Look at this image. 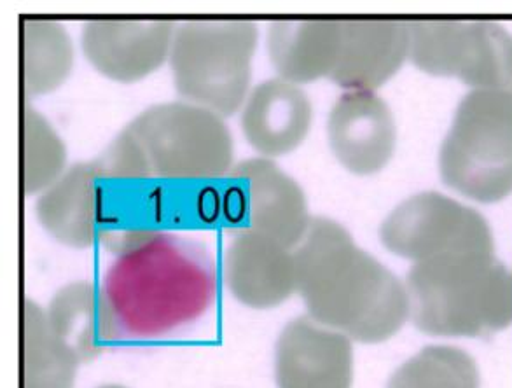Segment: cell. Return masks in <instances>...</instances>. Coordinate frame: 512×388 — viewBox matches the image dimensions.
Listing matches in <instances>:
<instances>
[{"mask_svg": "<svg viewBox=\"0 0 512 388\" xmlns=\"http://www.w3.org/2000/svg\"><path fill=\"white\" fill-rule=\"evenodd\" d=\"M228 179L245 228L296 249L312 224L305 191L298 182L275 161L261 156L240 161Z\"/></svg>", "mask_w": 512, "mask_h": 388, "instance_id": "obj_8", "label": "cell"}, {"mask_svg": "<svg viewBox=\"0 0 512 388\" xmlns=\"http://www.w3.org/2000/svg\"><path fill=\"white\" fill-rule=\"evenodd\" d=\"M353 341L310 317L282 329L275 348L278 388H352Z\"/></svg>", "mask_w": 512, "mask_h": 388, "instance_id": "obj_12", "label": "cell"}, {"mask_svg": "<svg viewBox=\"0 0 512 388\" xmlns=\"http://www.w3.org/2000/svg\"><path fill=\"white\" fill-rule=\"evenodd\" d=\"M81 362L56 338L44 308L23 299L20 310V388H74Z\"/></svg>", "mask_w": 512, "mask_h": 388, "instance_id": "obj_19", "label": "cell"}, {"mask_svg": "<svg viewBox=\"0 0 512 388\" xmlns=\"http://www.w3.org/2000/svg\"><path fill=\"white\" fill-rule=\"evenodd\" d=\"M74 67V44L62 23L23 18L20 23V88L23 100L58 90Z\"/></svg>", "mask_w": 512, "mask_h": 388, "instance_id": "obj_18", "label": "cell"}, {"mask_svg": "<svg viewBox=\"0 0 512 388\" xmlns=\"http://www.w3.org/2000/svg\"><path fill=\"white\" fill-rule=\"evenodd\" d=\"M222 273L229 294L250 310L277 308L298 291L294 249L254 229L231 238Z\"/></svg>", "mask_w": 512, "mask_h": 388, "instance_id": "obj_10", "label": "cell"}, {"mask_svg": "<svg viewBox=\"0 0 512 388\" xmlns=\"http://www.w3.org/2000/svg\"><path fill=\"white\" fill-rule=\"evenodd\" d=\"M343 21L278 20L268 30V53L278 77L292 84L331 79L340 58Z\"/></svg>", "mask_w": 512, "mask_h": 388, "instance_id": "obj_16", "label": "cell"}, {"mask_svg": "<svg viewBox=\"0 0 512 388\" xmlns=\"http://www.w3.org/2000/svg\"><path fill=\"white\" fill-rule=\"evenodd\" d=\"M409 62L472 90H506L512 35L492 21H408Z\"/></svg>", "mask_w": 512, "mask_h": 388, "instance_id": "obj_6", "label": "cell"}, {"mask_svg": "<svg viewBox=\"0 0 512 388\" xmlns=\"http://www.w3.org/2000/svg\"><path fill=\"white\" fill-rule=\"evenodd\" d=\"M308 317L364 345L394 338L409 320V298L387 266L360 249L340 222L315 217L294 249Z\"/></svg>", "mask_w": 512, "mask_h": 388, "instance_id": "obj_1", "label": "cell"}, {"mask_svg": "<svg viewBox=\"0 0 512 388\" xmlns=\"http://www.w3.org/2000/svg\"><path fill=\"white\" fill-rule=\"evenodd\" d=\"M67 172V146L48 119L28 102L20 111V186L41 194Z\"/></svg>", "mask_w": 512, "mask_h": 388, "instance_id": "obj_20", "label": "cell"}, {"mask_svg": "<svg viewBox=\"0 0 512 388\" xmlns=\"http://www.w3.org/2000/svg\"><path fill=\"white\" fill-rule=\"evenodd\" d=\"M409 319L439 338H479L512 324V273L493 254L415 263L406 278Z\"/></svg>", "mask_w": 512, "mask_h": 388, "instance_id": "obj_2", "label": "cell"}, {"mask_svg": "<svg viewBox=\"0 0 512 388\" xmlns=\"http://www.w3.org/2000/svg\"><path fill=\"white\" fill-rule=\"evenodd\" d=\"M51 331L81 364L95 361L116 336L111 301L93 282H70L44 308Z\"/></svg>", "mask_w": 512, "mask_h": 388, "instance_id": "obj_17", "label": "cell"}, {"mask_svg": "<svg viewBox=\"0 0 512 388\" xmlns=\"http://www.w3.org/2000/svg\"><path fill=\"white\" fill-rule=\"evenodd\" d=\"M313 107L298 84L280 77L257 84L242 107V132L261 158L294 153L312 128Z\"/></svg>", "mask_w": 512, "mask_h": 388, "instance_id": "obj_13", "label": "cell"}, {"mask_svg": "<svg viewBox=\"0 0 512 388\" xmlns=\"http://www.w3.org/2000/svg\"><path fill=\"white\" fill-rule=\"evenodd\" d=\"M506 90L512 95V53H511V65H509V76H507Z\"/></svg>", "mask_w": 512, "mask_h": 388, "instance_id": "obj_22", "label": "cell"}, {"mask_svg": "<svg viewBox=\"0 0 512 388\" xmlns=\"http://www.w3.org/2000/svg\"><path fill=\"white\" fill-rule=\"evenodd\" d=\"M383 247L395 256L423 263L460 254H493L492 229L478 210L441 193H420L402 201L380 228Z\"/></svg>", "mask_w": 512, "mask_h": 388, "instance_id": "obj_7", "label": "cell"}, {"mask_svg": "<svg viewBox=\"0 0 512 388\" xmlns=\"http://www.w3.org/2000/svg\"><path fill=\"white\" fill-rule=\"evenodd\" d=\"M175 28L168 20H91L81 32V48L98 74L139 83L168 62Z\"/></svg>", "mask_w": 512, "mask_h": 388, "instance_id": "obj_9", "label": "cell"}, {"mask_svg": "<svg viewBox=\"0 0 512 388\" xmlns=\"http://www.w3.org/2000/svg\"><path fill=\"white\" fill-rule=\"evenodd\" d=\"M479 371L471 355L455 347L423 348L395 371L387 388H479Z\"/></svg>", "mask_w": 512, "mask_h": 388, "instance_id": "obj_21", "label": "cell"}, {"mask_svg": "<svg viewBox=\"0 0 512 388\" xmlns=\"http://www.w3.org/2000/svg\"><path fill=\"white\" fill-rule=\"evenodd\" d=\"M327 139L334 158L350 174H378L394 156V112L376 93L346 91L329 112Z\"/></svg>", "mask_w": 512, "mask_h": 388, "instance_id": "obj_11", "label": "cell"}, {"mask_svg": "<svg viewBox=\"0 0 512 388\" xmlns=\"http://www.w3.org/2000/svg\"><path fill=\"white\" fill-rule=\"evenodd\" d=\"M104 198L95 161L76 163L39 194L35 217L56 242L70 249H90L104 226Z\"/></svg>", "mask_w": 512, "mask_h": 388, "instance_id": "obj_14", "label": "cell"}, {"mask_svg": "<svg viewBox=\"0 0 512 388\" xmlns=\"http://www.w3.org/2000/svg\"><path fill=\"white\" fill-rule=\"evenodd\" d=\"M343 41L331 81L346 91H374L409 60L408 21L341 20Z\"/></svg>", "mask_w": 512, "mask_h": 388, "instance_id": "obj_15", "label": "cell"}, {"mask_svg": "<svg viewBox=\"0 0 512 388\" xmlns=\"http://www.w3.org/2000/svg\"><path fill=\"white\" fill-rule=\"evenodd\" d=\"M226 118L186 100L151 105L126 130L137 140L154 179L168 182L217 181L235 160Z\"/></svg>", "mask_w": 512, "mask_h": 388, "instance_id": "obj_5", "label": "cell"}, {"mask_svg": "<svg viewBox=\"0 0 512 388\" xmlns=\"http://www.w3.org/2000/svg\"><path fill=\"white\" fill-rule=\"evenodd\" d=\"M259 27L250 20H191L175 28L170 69L180 100L229 118L249 97Z\"/></svg>", "mask_w": 512, "mask_h": 388, "instance_id": "obj_3", "label": "cell"}, {"mask_svg": "<svg viewBox=\"0 0 512 388\" xmlns=\"http://www.w3.org/2000/svg\"><path fill=\"white\" fill-rule=\"evenodd\" d=\"M98 388H128V387H123V385H102V387H98Z\"/></svg>", "mask_w": 512, "mask_h": 388, "instance_id": "obj_23", "label": "cell"}, {"mask_svg": "<svg viewBox=\"0 0 512 388\" xmlns=\"http://www.w3.org/2000/svg\"><path fill=\"white\" fill-rule=\"evenodd\" d=\"M448 188L478 203L512 194V95L472 90L458 105L439 151Z\"/></svg>", "mask_w": 512, "mask_h": 388, "instance_id": "obj_4", "label": "cell"}]
</instances>
